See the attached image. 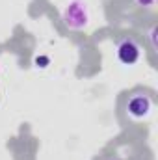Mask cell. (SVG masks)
I'll return each instance as SVG.
<instances>
[{"mask_svg": "<svg viewBox=\"0 0 158 160\" xmlns=\"http://www.w3.org/2000/svg\"><path fill=\"white\" fill-rule=\"evenodd\" d=\"M149 110H151V99H149L147 95H141V93L132 95L130 101H128V104H126V112H128L132 118H136V119L147 116Z\"/></svg>", "mask_w": 158, "mask_h": 160, "instance_id": "7a4b0ae2", "label": "cell"}, {"mask_svg": "<svg viewBox=\"0 0 158 160\" xmlns=\"http://www.w3.org/2000/svg\"><path fill=\"white\" fill-rule=\"evenodd\" d=\"M117 56L119 60L125 63V65H132L140 60L141 56V50H140V45L134 39H123L117 47Z\"/></svg>", "mask_w": 158, "mask_h": 160, "instance_id": "6da1fadb", "label": "cell"}]
</instances>
